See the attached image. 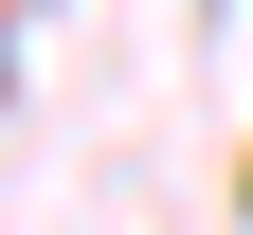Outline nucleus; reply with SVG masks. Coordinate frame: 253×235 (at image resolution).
<instances>
[]
</instances>
